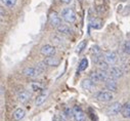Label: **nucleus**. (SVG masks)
<instances>
[{
  "label": "nucleus",
  "instance_id": "30",
  "mask_svg": "<svg viewBox=\"0 0 130 121\" xmlns=\"http://www.w3.org/2000/svg\"><path fill=\"white\" fill-rule=\"evenodd\" d=\"M59 117H60V120H61V121H69L68 117H67L66 115H64L63 113H62V114H60V116H59Z\"/></svg>",
  "mask_w": 130,
  "mask_h": 121
},
{
  "label": "nucleus",
  "instance_id": "13",
  "mask_svg": "<svg viewBox=\"0 0 130 121\" xmlns=\"http://www.w3.org/2000/svg\"><path fill=\"white\" fill-rule=\"evenodd\" d=\"M109 73L111 74V76L113 77V78H115V79H118V78H121L122 76H123V71H122V69L121 68H119V67H111L110 69H109Z\"/></svg>",
  "mask_w": 130,
  "mask_h": 121
},
{
  "label": "nucleus",
  "instance_id": "9",
  "mask_svg": "<svg viewBox=\"0 0 130 121\" xmlns=\"http://www.w3.org/2000/svg\"><path fill=\"white\" fill-rule=\"evenodd\" d=\"M32 97V94L28 90H23V92L19 93L18 95V101L21 103V104H26L28 101H30Z\"/></svg>",
  "mask_w": 130,
  "mask_h": 121
},
{
  "label": "nucleus",
  "instance_id": "16",
  "mask_svg": "<svg viewBox=\"0 0 130 121\" xmlns=\"http://www.w3.org/2000/svg\"><path fill=\"white\" fill-rule=\"evenodd\" d=\"M25 115H26V112H25V110H24V109H22V108L17 109V110L13 112V114H12L13 119H14V120H17V121L22 120V119L25 117Z\"/></svg>",
  "mask_w": 130,
  "mask_h": 121
},
{
  "label": "nucleus",
  "instance_id": "22",
  "mask_svg": "<svg viewBox=\"0 0 130 121\" xmlns=\"http://www.w3.org/2000/svg\"><path fill=\"white\" fill-rule=\"evenodd\" d=\"M63 114L68 117V119H69V120H71L72 118H74V110H73V109H71L70 107H68V108L64 109Z\"/></svg>",
  "mask_w": 130,
  "mask_h": 121
},
{
  "label": "nucleus",
  "instance_id": "12",
  "mask_svg": "<svg viewBox=\"0 0 130 121\" xmlns=\"http://www.w3.org/2000/svg\"><path fill=\"white\" fill-rule=\"evenodd\" d=\"M44 62H45V64H46L47 66H49V67H57V66H59V64H60V60H59L57 57H55L54 55L45 57Z\"/></svg>",
  "mask_w": 130,
  "mask_h": 121
},
{
  "label": "nucleus",
  "instance_id": "21",
  "mask_svg": "<svg viewBox=\"0 0 130 121\" xmlns=\"http://www.w3.org/2000/svg\"><path fill=\"white\" fill-rule=\"evenodd\" d=\"M86 45H87V41H86V40H82V41L77 45V47H76V52H77V53H81V52L85 49Z\"/></svg>",
  "mask_w": 130,
  "mask_h": 121
},
{
  "label": "nucleus",
  "instance_id": "6",
  "mask_svg": "<svg viewBox=\"0 0 130 121\" xmlns=\"http://www.w3.org/2000/svg\"><path fill=\"white\" fill-rule=\"evenodd\" d=\"M23 74L30 78H35V77L39 76L41 74V72L36 67H26L23 70Z\"/></svg>",
  "mask_w": 130,
  "mask_h": 121
},
{
  "label": "nucleus",
  "instance_id": "25",
  "mask_svg": "<svg viewBox=\"0 0 130 121\" xmlns=\"http://www.w3.org/2000/svg\"><path fill=\"white\" fill-rule=\"evenodd\" d=\"M2 1V3L5 5V6H7V7H13L14 5H15V3H17V0H1Z\"/></svg>",
  "mask_w": 130,
  "mask_h": 121
},
{
  "label": "nucleus",
  "instance_id": "4",
  "mask_svg": "<svg viewBox=\"0 0 130 121\" xmlns=\"http://www.w3.org/2000/svg\"><path fill=\"white\" fill-rule=\"evenodd\" d=\"M104 58H105V60L109 65H115L118 62V55H117V53L115 51H112V50L106 51L105 54H104Z\"/></svg>",
  "mask_w": 130,
  "mask_h": 121
},
{
  "label": "nucleus",
  "instance_id": "20",
  "mask_svg": "<svg viewBox=\"0 0 130 121\" xmlns=\"http://www.w3.org/2000/svg\"><path fill=\"white\" fill-rule=\"evenodd\" d=\"M89 79H91L93 82H101L102 79H101V76L99 74V72H91L90 75H89Z\"/></svg>",
  "mask_w": 130,
  "mask_h": 121
},
{
  "label": "nucleus",
  "instance_id": "17",
  "mask_svg": "<svg viewBox=\"0 0 130 121\" xmlns=\"http://www.w3.org/2000/svg\"><path fill=\"white\" fill-rule=\"evenodd\" d=\"M47 92H44V93H42L41 95H39L37 98H36V100H35V105L37 106V107H39V106H41L44 102H45V100H46V98H47Z\"/></svg>",
  "mask_w": 130,
  "mask_h": 121
},
{
  "label": "nucleus",
  "instance_id": "18",
  "mask_svg": "<svg viewBox=\"0 0 130 121\" xmlns=\"http://www.w3.org/2000/svg\"><path fill=\"white\" fill-rule=\"evenodd\" d=\"M89 25H90V27L93 28V29H101L102 26H103V22H102L101 20H99V19H92V20L90 21Z\"/></svg>",
  "mask_w": 130,
  "mask_h": 121
},
{
  "label": "nucleus",
  "instance_id": "15",
  "mask_svg": "<svg viewBox=\"0 0 130 121\" xmlns=\"http://www.w3.org/2000/svg\"><path fill=\"white\" fill-rule=\"evenodd\" d=\"M56 30H57L58 33H60V34H62V35H70L71 32H72L71 29H70V27L67 26V25H63V24H61L60 26H58V27L56 28Z\"/></svg>",
  "mask_w": 130,
  "mask_h": 121
},
{
  "label": "nucleus",
  "instance_id": "3",
  "mask_svg": "<svg viewBox=\"0 0 130 121\" xmlns=\"http://www.w3.org/2000/svg\"><path fill=\"white\" fill-rule=\"evenodd\" d=\"M122 106H123V105H121V103H119V102H114V103H112V104L108 107V109H107V114H108L109 116H116V115H118L119 113H121Z\"/></svg>",
  "mask_w": 130,
  "mask_h": 121
},
{
  "label": "nucleus",
  "instance_id": "2",
  "mask_svg": "<svg viewBox=\"0 0 130 121\" xmlns=\"http://www.w3.org/2000/svg\"><path fill=\"white\" fill-rule=\"evenodd\" d=\"M94 98L100 102L108 103V102H111L114 99V96L110 92H99V93L94 94Z\"/></svg>",
  "mask_w": 130,
  "mask_h": 121
},
{
  "label": "nucleus",
  "instance_id": "1",
  "mask_svg": "<svg viewBox=\"0 0 130 121\" xmlns=\"http://www.w3.org/2000/svg\"><path fill=\"white\" fill-rule=\"evenodd\" d=\"M61 18L64 22H67L68 24H73L76 19H77V16H76V12L74 11L73 8H70V7H66L61 10Z\"/></svg>",
  "mask_w": 130,
  "mask_h": 121
},
{
  "label": "nucleus",
  "instance_id": "14",
  "mask_svg": "<svg viewBox=\"0 0 130 121\" xmlns=\"http://www.w3.org/2000/svg\"><path fill=\"white\" fill-rule=\"evenodd\" d=\"M121 115H122L124 118L130 119V103H125V104L122 106Z\"/></svg>",
  "mask_w": 130,
  "mask_h": 121
},
{
  "label": "nucleus",
  "instance_id": "23",
  "mask_svg": "<svg viewBox=\"0 0 130 121\" xmlns=\"http://www.w3.org/2000/svg\"><path fill=\"white\" fill-rule=\"evenodd\" d=\"M91 54L92 55H99V54H102V49L99 45H93L91 47V50H90Z\"/></svg>",
  "mask_w": 130,
  "mask_h": 121
},
{
  "label": "nucleus",
  "instance_id": "32",
  "mask_svg": "<svg viewBox=\"0 0 130 121\" xmlns=\"http://www.w3.org/2000/svg\"><path fill=\"white\" fill-rule=\"evenodd\" d=\"M61 1H62L63 3H66V4H70V3L72 2V0H61Z\"/></svg>",
  "mask_w": 130,
  "mask_h": 121
},
{
  "label": "nucleus",
  "instance_id": "29",
  "mask_svg": "<svg viewBox=\"0 0 130 121\" xmlns=\"http://www.w3.org/2000/svg\"><path fill=\"white\" fill-rule=\"evenodd\" d=\"M99 65V67H100V69H102V70H106V71H108L110 68H109V64L106 62V60H101V62L97 64Z\"/></svg>",
  "mask_w": 130,
  "mask_h": 121
},
{
  "label": "nucleus",
  "instance_id": "24",
  "mask_svg": "<svg viewBox=\"0 0 130 121\" xmlns=\"http://www.w3.org/2000/svg\"><path fill=\"white\" fill-rule=\"evenodd\" d=\"M123 51L130 55V40H126L123 43Z\"/></svg>",
  "mask_w": 130,
  "mask_h": 121
},
{
  "label": "nucleus",
  "instance_id": "33",
  "mask_svg": "<svg viewBox=\"0 0 130 121\" xmlns=\"http://www.w3.org/2000/svg\"><path fill=\"white\" fill-rule=\"evenodd\" d=\"M120 1H123L124 2V1H128V0H120Z\"/></svg>",
  "mask_w": 130,
  "mask_h": 121
},
{
  "label": "nucleus",
  "instance_id": "26",
  "mask_svg": "<svg viewBox=\"0 0 130 121\" xmlns=\"http://www.w3.org/2000/svg\"><path fill=\"white\" fill-rule=\"evenodd\" d=\"M31 87L33 90H35V92H41V90H43V86L41 84H39L38 82H34L31 84Z\"/></svg>",
  "mask_w": 130,
  "mask_h": 121
},
{
  "label": "nucleus",
  "instance_id": "10",
  "mask_svg": "<svg viewBox=\"0 0 130 121\" xmlns=\"http://www.w3.org/2000/svg\"><path fill=\"white\" fill-rule=\"evenodd\" d=\"M81 86L83 89L87 90V92H92L95 89V82H93L91 79H84L81 82Z\"/></svg>",
  "mask_w": 130,
  "mask_h": 121
},
{
  "label": "nucleus",
  "instance_id": "8",
  "mask_svg": "<svg viewBox=\"0 0 130 121\" xmlns=\"http://www.w3.org/2000/svg\"><path fill=\"white\" fill-rule=\"evenodd\" d=\"M73 110H74V119H75V121H86L85 114H84V112L81 110L80 107L75 106V107L73 108Z\"/></svg>",
  "mask_w": 130,
  "mask_h": 121
},
{
  "label": "nucleus",
  "instance_id": "19",
  "mask_svg": "<svg viewBox=\"0 0 130 121\" xmlns=\"http://www.w3.org/2000/svg\"><path fill=\"white\" fill-rule=\"evenodd\" d=\"M88 67V59L87 58H82L79 63V66H78V71L81 72V71H84L86 70V68Z\"/></svg>",
  "mask_w": 130,
  "mask_h": 121
},
{
  "label": "nucleus",
  "instance_id": "28",
  "mask_svg": "<svg viewBox=\"0 0 130 121\" xmlns=\"http://www.w3.org/2000/svg\"><path fill=\"white\" fill-rule=\"evenodd\" d=\"M46 64H45V62H44V60H43V62H39L37 65H36V68L41 72V73H43L45 70H46Z\"/></svg>",
  "mask_w": 130,
  "mask_h": 121
},
{
  "label": "nucleus",
  "instance_id": "5",
  "mask_svg": "<svg viewBox=\"0 0 130 121\" xmlns=\"http://www.w3.org/2000/svg\"><path fill=\"white\" fill-rule=\"evenodd\" d=\"M48 21H49V24L54 27V28H57L58 26L61 25V18L59 17V14L55 11H51L50 14H49V18H48Z\"/></svg>",
  "mask_w": 130,
  "mask_h": 121
},
{
  "label": "nucleus",
  "instance_id": "27",
  "mask_svg": "<svg viewBox=\"0 0 130 121\" xmlns=\"http://www.w3.org/2000/svg\"><path fill=\"white\" fill-rule=\"evenodd\" d=\"M52 42L55 45H58V46H62L63 45V40L58 36H53L52 37Z\"/></svg>",
  "mask_w": 130,
  "mask_h": 121
},
{
  "label": "nucleus",
  "instance_id": "11",
  "mask_svg": "<svg viewBox=\"0 0 130 121\" xmlns=\"http://www.w3.org/2000/svg\"><path fill=\"white\" fill-rule=\"evenodd\" d=\"M105 86L110 92H116L117 87H118V83L115 78H110L105 82Z\"/></svg>",
  "mask_w": 130,
  "mask_h": 121
},
{
  "label": "nucleus",
  "instance_id": "7",
  "mask_svg": "<svg viewBox=\"0 0 130 121\" xmlns=\"http://www.w3.org/2000/svg\"><path fill=\"white\" fill-rule=\"evenodd\" d=\"M40 52H41L43 55H45V56H52V55L55 54L56 49H55L54 46H52V45H50V44H45V45H43V46L41 47Z\"/></svg>",
  "mask_w": 130,
  "mask_h": 121
},
{
  "label": "nucleus",
  "instance_id": "31",
  "mask_svg": "<svg viewBox=\"0 0 130 121\" xmlns=\"http://www.w3.org/2000/svg\"><path fill=\"white\" fill-rule=\"evenodd\" d=\"M52 121H61V120H60V117H59V116H57V115H55V116L53 117V119H52Z\"/></svg>",
  "mask_w": 130,
  "mask_h": 121
}]
</instances>
